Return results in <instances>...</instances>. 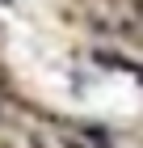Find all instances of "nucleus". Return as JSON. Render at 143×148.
Segmentation results:
<instances>
[{
  "instance_id": "1",
  "label": "nucleus",
  "mask_w": 143,
  "mask_h": 148,
  "mask_svg": "<svg viewBox=\"0 0 143 148\" xmlns=\"http://www.w3.org/2000/svg\"><path fill=\"white\" fill-rule=\"evenodd\" d=\"M4 4H9V0H4Z\"/></svg>"
}]
</instances>
